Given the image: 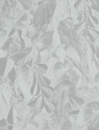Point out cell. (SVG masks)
Returning a JSON list of instances; mask_svg holds the SVG:
<instances>
[{"mask_svg": "<svg viewBox=\"0 0 99 130\" xmlns=\"http://www.w3.org/2000/svg\"><path fill=\"white\" fill-rule=\"evenodd\" d=\"M38 7L35 15L33 16V28L36 32H40L41 29L46 25L55 14L58 7V1L50 0V1H39Z\"/></svg>", "mask_w": 99, "mask_h": 130, "instance_id": "cell-1", "label": "cell"}, {"mask_svg": "<svg viewBox=\"0 0 99 130\" xmlns=\"http://www.w3.org/2000/svg\"><path fill=\"white\" fill-rule=\"evenodd\" d=\"M57 31H58V37H59L60 45L68 47V48L73 47L72 29H70L63 21H61L57 27Z\"/></svg>", "mask_w": 99, "mask_h": 130, "instance_id": "cell-2", "label": "cell"}, {"mask_svg": "<svg viewBox=\"0 0 99 130\" xmlns=\"http://www.w3.org/2000/svg\"><path fill=\"white\" fill-rule=\"evenodd\" d=\"M54 33L55 32H52V31H48L46 33L41 34L39 39L33 48L37 51L38 53H43L44 51H47L49 47L51 45V44H53Z\"/></svg>", "mask_w": 99, "mask_h": 130, "instance_id": "cell-3", "label": "cell"}, {"mask_svg": "<svg viewBox=\"0 0 99 130\" xmlns=\"http://www.w3.org/2000/svg\"><path fill=\"white\" fill-rule=\"evenodd\" d=\"M19 78L20 80V83L24 84L25 87H31L34 78V71H32V69L25 64L20 70Z\"/></svg>", "mask_w": 99, "mask_h": 130, "instance_id": "cell-4", "label": "cell"}, {"mask_svg": "<svg viewBox=\"0 0 99 130\" xmlns=\"http://www.w3.org/2000/svg\"><path fill=\"white\" fill-rule=\"evenodd\" d=\"M55 13H57L62 21L64 19L71 17L72 10L70 7V2H68V1H58V7H57Z\"/></svg>", "mask_w": 99, "mask_h": 130, "instance_id": "cell-5", "label": "cell"}, {"mask_svg": "<svg viewBox=\"0 0 99 130\" xmlns=\"http://www.w3.org/2000/svg\"><path fill=\"white\" fill-rule=\"evenodd\" d=\"M12 10H13V7H12L11 2L8 1V0L4 1V3L2 5V7H1V10H0V18H1V20L11 16Z\"/></svg>", "mask_w": 99, "mask_h": 130, "instance_id": "cell-6", "label": "cell"}, {"mask_svg": "<svg viewBox=\"0 0 99 130\" xmlns=\"http://www.w3.org/2000/svg\"><path fill=\"white\" fill-rule=\"evenodd\" d=\"M65 72H67V71H65V67H64L63 62L60 61H57L56 63L53 65V70H52V73H53V75H54V77L58 79V78H59Z\"/></svg>", "mask_w": 99, "mask_h": 130, "instance_id": "cell-7", "label": "cell"}, {"mask_svg": "<svg viewBox=\"0 0 99 130\" xmlns=\"http://www.w3.org/2000/svg\"><path fill=\"white\" fill-rule=\"evenodd\" d=\"M49 124L52 130H59V126H60V121L59 119L55 115L54 113H52L49 119Z\"/></svg>", "mask_w": 99, "mask_h": 130, "instance_id": "cell-8", "label": "cell"}, {"mask_svg": "<svg viewBox=\"0 0 99 130\" xmlns=\"http://www.w3.org/2000/svg\"><path fill=\"white\" fill-rule=\"evenodd\" d=\"M10 57L9 56H5V57H1L0 59V62H1V78H4L5 77V72L7 70V65L8 61H9Z\"/></svg>", "mask_w": 99, "mask_h": 130, "instance_id": "cell-9", "label": "cell"}, {"mask_svg": "<svg viewBox=\"0 0 99 130\" xmlns=\"http://www.w3.org/2000/svg\"><path fill=\"white\" fill-rule=\"evenodd\" d=\"M28 55H29L28 54H25V53H19V54H13V55L10 56V60L13 61L14 63H18L20 61H23L24 59H26Z\"/></svg>", "mask_w": 99, "mask_h": 130, "instance_id": "cell-10", "label": "cell"}, {"mask_svg": "<svg viewBox=\"0 0 99 130\" xmlns=\"http://www.w3.org/2000/svg\"><path fill=\"white\" fill-rule=\"evenodd\" d=\"M6 76H7L8 79L10 80V81L12 82V83L14 85V83L16 82L17 78H18L19 75H18V71H17V69L16 67H13V69L11 70V71H9V72L6 74Z\"/></svg>", "mask_w": 99, "mask_h": 130, "instance_id": "cell-11", "label": "cell"}, {"mask_svg": "<svg viewBox=\"0 0 99 130\" xmlns=\"http://www.w3.org/2000/svg\"><path fill=\"white\" fill-rule=\"evenodd\" d=\"M19 3L25 11H29L31 8L34 7V2L32 0H20Z\"/></svg>", "mask_w": 99, "mask_h": 130, "instance_id": "cell-12", "label": "cell"}, {"mask_svg": "<svg viewBox=\"0 0 99 130\" xmlns=\"http://www.w3.org/2000/svg\"><path fill=\"white\" fill-rule=\"evenodd\" d=\"M40 122V127L38 130H52L49 124V119H37Z\"/></svg>", "mask_w": 99, "mask_h": 130, "instance_id": "cell-13", "label": "cell"}, {"mask_svg": "<svg viewBox=\"0 0 99 130\" xmlns=\"http://www.w3.org/2000/svg\"><path fill=\"white\" fill-rule=\"evenodd\" d=\"M73 129V122L70 119H67L60 124L59 130H72Z\"/></svg>", "mask_w": 99, "mask_h": 130, "instance_id": "cell-14", "label": "cell"}, {"mask_svg": "<svg viewBox=\"0 0 99 130\" xmlns=\"http://www.w3.org/2000/svg\"><path fill=\"white\" fill-rule=\"evenodd\" d=\"M6 120H7L8 124L9 125H15V121H14V108L11 107L9 112H8L7 116H6Z\"/></svg>", "mask_w": 99, "mask_h": 130, "instance_id": "cell-15", "label": "cell"}, {"mask_svg": "<svg viewBox=\"0 0 99 130\" xmlns=\"http://www.w3.org/2000/svg\"><path fill=\"white\" fill-rule=\"evenodd\" d=\"M71 97L73 98V99L74 100V101L76 102V103L78 104V106L80 107V109H81L83 106L85 105V102H84V99H82V98L79 97L78 95H70Z\"/></svg>", "mask_w": 99, "mask_h": 130, "instance_id": "cell-16", "label": "cell"}, {"mask_svg": "<svg viewBox=\"0 0 99 130\" xmlns=\"http://www.w3.org/2000/svg\"><path fill=\"white\" fill-rule=\"evenodd\" d=\"M63 64H64V67H65V71H71V70H73V68H74L72 62H71V61H69V60L67 59L65 56V59H64Z\"/></svg>", "mask_w": 99, "mask_h": 130, "instance_id": "cell-17", "label": "cell"}, {"mask_svg": "<svg viewBox=\"0 0 99 130\" xmlns=\"http://www.w3.org/2000/svg\"><path fill=\"white\" fill-rule=\"evenodd\" d=\"M77 93H78L77 86L74 85V84H73V85L68 88V90H67L68 95H77Z\"/></svg>", "mask_w": 99, "mask_h": 130, "instance_id": "cell-18", "label": "cell"}, {"mask_svg": "<svg viewBox=\"0 0 99 130\" xmlns=\"http://www.w3.org/2000/svg\"><path fill=\"white\" fill-rule=\"evenodd\" d=\"M19 53H20V48L18 46H15V45H12L11 48H10V50L8 51V56H12L13 55V54H19Z\"/></svg>", "mask_w": 99, "mask_h": 130, "instance_id": "cell-19", "label": "cell"}, {"mask_svg": "<svg viewBox=\"0 0 99 130\" xmlns=\"http://www.w3.org/2000/svg\"><path fill=\"white\" fill-rule=\"evenodd\" d=\"M41 94H42V95H43L46 100H51V98H52V94H51L50 93L48 92V91L45 90L44 87H42Z\"/></svg>", "mask_w": 99, "mask_h": 130, "instance_id": "cell-20", "label": "cell"}, {"mask_svg": "<svg viewBox=\"0 0 99 130\" xmlns=\"http://www.w3.org/2000/svg\"><path fill=\"white\" fill-rule=\"evenodd\" d=\"M63 22H65L70 29H74V19H73L72 17H68V18H67V19H64Z\"/></svg>", "mask_w": 99, "mask_h": 130, "instance_id": "cell-21", "label": "cell"}, {"mask_svg": "<svg viewBox=\"0 0 99 130\" xmlns=\"http://www.w3.org/2000/svg\"><path fill=\"white\" fill-rule=\"evenodd\" d=\"M68 101H69V103H71V106H72L73 110H80V107L78 106V104H77V103H76V102L74 101V100L73 99V98L71 97L70 95H68Z\"/></svg>", "mask_w": 99, "mask_h": 130, "instance_id": "cell-22", "label": "cell"}, {"mask_svg": "<svg viewBox=\"0 0 99 130\" xmlns=\"http://www.w3.org/2000/svg\"><path fill=\"white\" fill-rule=\"evenodd\" d=\"M11 46H12V44H11V42H10L9 38H8L7 41L4 44V45L1 46V49H2V51H6V52L8 53V51H9L10 48H11Z\"/></svg>", "mask_w": 99, "mask_h": 130, "instance_id": "cell-23", "label": "cell"}, {"mask_svg": "<svg viewBox=\"0 0 99 130\" xmlns=\"http://www.w3.org/2000/svg\"><path fill=\"white\" fill-rule=\"evenodd\" d=\"M30 125L34 126V127H36V129H37V128L39 129V127H40V122H39V120H38L37 119H31V120H30Z\"/></svg>", "mask_w": 99, "mask_h": 130, "instance_id": "cell-24", "label": "cell"}, {"mask_svg": "<svg viewBox=\"0 0 99 130\" xmlns=\"http://www.w3.org/2000/svg\"><path fill=\"white\" fill-rule=\"evenodd\" d=\"M15 28H16L17 29H27V27L25 25L24 23H22V22H20L17 21L16 22H15Z\"/></svg>", "mask_w": 99, "mask_h": 130, "instance_id": "cell-25", "label": "cell"}, {"mask_svg": "<svg viewBox=\"0 0 99 130\" xmlns=\"http://www.w3.org/2000/svg\"><path fill=\"white\" fill-rule=\"evenodd\" d=\"M87 23H88V27H89L90 29H95V25L93 23V22H92L91 19L89 18V16H88V18H87Z\"/></svg>", "mask_w": 99, "mask_h": 130, "instance_id": "cell-26", "label": "cell"}, {"mask_svg": "<svg viewBox=\"0 0 99 130\" xmlns=\"http://www.w3.org/2000/svg\"><path fill=\"white\" fill-rule=\"evenodd\" d=\"M80 79H81V76H79V75L71 78V81H72V83L74 84V85H76V86L78 85V82L80 81Z\"/></svg>", "mask_w": 99, "mask_h": 130, "instance_id": "cell-27", "label": "cell"}, {"mask_svg": "<svg viewBox=\"0 0 99 130\" xmlns=\"http://www.w3.org/2000/svg\"><path fill=\"white\" fill-rule=\"evenodd\" d=\"M88 39L90 40V41L92 42V43H95V41H96V38H95V36H94L93 34H92L91 32H90V30L88 31Z\"/></svg>", "mask_w": 99, "mask_h": 130, "instance_id": "cell-28", "label": "cell"}, {"mask_svg": "<svg viewBox=\"0 0 99 130\" xmlns=\"http://www.w3.org/2000/svg\"><path fill=\"white\" fill-rule=\"evenodd\" d=\"M27 20H28V14H27V13H26L25 14L23 15V16H21L20 19H19L18 22H22V23H25L26 22H27Z\"/></svg>", "mask_w": 99, "mask_h": 130, "instance_id": "cell-29", "label": "cell"}, {"mask_svg": "<svg viewBox=\"0 0 99 130\" xmlns=\"http://www.w3.org/2000/svg\"><path fill=\"white\" fill-rule=\"evenodd\" d=\"M78 71H80V72L81 73V75H87L86 74V72H85V71H84V68H83V66H82V63L80 61L79 62V64H78Z\"/></svg>", "mask_w": 99, "mask_h": 130, "instance_id": "cell-30", "label": "cell"}, {"mask_svg": "<svg viewBox=\"0 0 99 130\" xmlns=\"http://www.w3.org/2000/svg\"><path fill=\"white\" fill-rule=\"evenodd\" d=\"M46 103L51 107L53 110H55V105H56V103L53 102L52 100H46Z\"/></svg>", "mask_w": 99, "mask_h": 130, "instance_id": "cell-31", "label": "cell"}, {"mask_svg": "<svg viewBox=\"0 0 99 130\" xmlns=\"http://www.w3.org/2000/svg\"><path fill=\"white\" fill-rule=\"evenodd\" d=\"M42 78H43V81L45 82V84H46L47 86H51V78H48V77H46L45 75H42Z\"/></svg>", "mask_w": 99, "mask_h": 130, "instance_id": "cell-32", "label": "cell"}, {"mask_svg": "<svg viewBox=\"0 0 99 130\" xmlns=\"http://www.w3.org/2000/svg\"><path fill=\"white\" fill-rule=\"evenodd\" d=\"M82 3H83V1H76V2L74 3V8L75 9V11H77V10L81 7Z\"/></svg>", "mask_w": 99, "mask_h": 130, "instance_id": "cell-33", "label": "cell"}, {"mask_svg": "<svg viewBox=\"0 0 99 130\" xmlns=\"http://www.w3.org/2000/svg\"><path fill=\"white\" fill-rule=\"evenodd\" d=\"M38 83H39L40 85H41V87H47V85L45 84V82L43 81V78H42V75H41V76H38Z\"/></svg>", "mask_w": 99, "mask_h": 130, "instance_id": "cell-34", "label": "cell"}, {"mask_svg": "<svg viewBox=\"0 0 99 130\" xmlns=\"http://www.w3.org/2000/svg\"><path fill=\"white\" fill-rule=\"evenodd\" d=\"M89 18L91 19V21L93 22V23L95 24V26H98V25H99V20H98V19H97L95 16L92 15V16H89Z\"/></svg>", "mask_w": 99, "mask_h": 130, "instance_id": "cell-35", "label": "cell"}, {"mask_svg": "<svg viewBox=\"0 0 99 130\" xmlns=\"http://www.w3.org/2000/svg\"><path fill=\"white\" fill-rule=\"evenodd\" d=\"M90 32L95 36V38H96V39H99V30L94 29H90Z\"/></svg>", "mask_w": 99, "mask_h": 130, "instance_id": "cell-36", "label": "cell"}, {"mask_svg": "<svg viewBox=\"0 0 99 130\" xmlns=\"http://www.w3.org/2000/svg\"><path fill=\"white\" fill-rule=\"evenodd\" d=\"M0 122H1V125H0V126H1V127H5V126H9V124H8L6 119H1V121H0Z\"/></svg>", "mask_w": 99, "mask_h": 130, "instance_id": "cell-37", "label": "cell"}, {"mask_svg": "<svg viewBox=\"0 0 99 130\" xmlns=\"http://www.w3.org/2000/svg\"><path fill=\"white\" fill-rule=\"evenodd\" d=\"M67 73H68L69 75H70V77L71 78H73V77H75V76H77V72H76L74 70H71V71H67Z\"/></svg>", "mask_w": 99, "mask_h": 130, "instance_id": "cell-38", "label": "cell"}, {"mask_svg": "<svg viewBox=\"0 0 99 130\" xmlns=\"http://www.w3.org/2000/svg\"><path fill=\"white\" fill-rule=\"evenodd\" d=\"M94 83L99 84V71H97V73L94 77Z\"/></svg>", "mask_w": 99, "mask_h": 130, "instance_id": "cell-39", "label": "cell"}, {"mask_svg": "<svg viewBox=\"0 0 99 130\" xmlns=\"http://www.w3.org/2000/svg\"><path fill=\"white\" fill-rule=\"evenodd\" d=\"M95 57L99 61V46H98V45H95Z\"/></svg>", "mask_w": 99, "mask_h": 130, "instance_id": "cell-40", "label": "cell"}, {"mask_svg": "<svg viewBox=\"0 0 99 130\" xmlns=\"http://www.w3.org/2000/svg\"><path fill=\"white\" fill-rule=\"evenodd\" d=\"M17 33H18V36L20 37V38H22V30L21 29H17Z\"/></svg>", "mask_w": 99, "mask_h": 130, "instance_id": "cell-41", "label": "cell"}, {"mask_svg": "<svg viewBox=\"0 0 99 130\" xmlns=\"http://www.w3.org/2000/svg\"><path fill=\"white\" fill-rule=\"evenodd\" d=\"M27 130H37L36 127H34L33 126H31L30 124H29V126H27Z\"/></svg>", "mask_w": 99, "mask_h": 130, "instance_id": "cell-42", "label": "cell"}, {"mask_svg": "<svg viewBox=\"0 0 99 130\" xmlns=\"http://www.w3.org/2000/svg\"><path fill=\"white\" fill-rule=\"evenodd\" d=\"M0 130H8V126H5V127H1Z\"/></svg>", "mask_w": 99, "mask_h": 130, "instance_id": "cell-43", "label": "cell"}, {"mask_svg": "<svg viewBox=\"0 0 99 130\" xmlns=\"http://www.w3.org/2000/svg\"><path fill=\"white\" fill-rule=\"evenodd\" d=\"M98 87H99V84H98Z\"/></svg>", "mask_w": 99, "mask_h": 130, "instance_id": "cell-44", "label": "cell"}]
</instances>
